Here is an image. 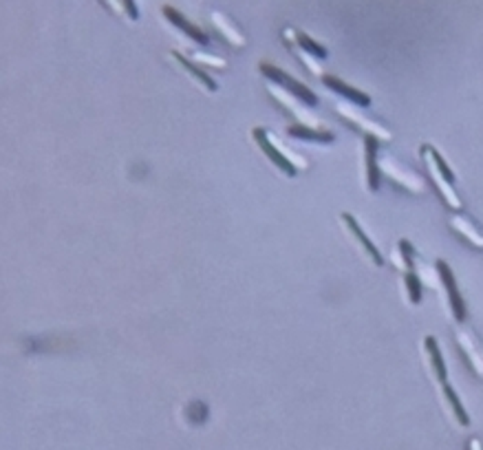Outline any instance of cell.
<instances>
[{
  "label": "cell",
  "instance_id": "cell-1",
  "mask_svg": "<svg viewBox=\"0 0 483 450\" xmlns=\"http://www.w3.org/2000/svg\"><path fill=\"white\" fill-rule=\"evenodd\" d=\"M261 73H263L267 80H272L274 84H278V86H282V88H287V91H290L292 95H296L298 102H305L307 106H316V104H318V97H316L314 91H309V88H307L305 84H300L298 80L290 78V76L285 73V71H280L278 66L263 62V64H261Z\"/></svg>",
  "mask_w": 483,
  "mask_h": 450
},
{
  "label": "cell",
  "instance_id": "cell-2",
  "mask_svg": "<svg viewBox=\"0 0 483 450\" xmlns=\"http://www.w3.org/2000/svg\"><path fill=\"white\" fill-rule=\"evenodd\" d=\"M437 272H439V278L446 287V292H448V300H451V307H453V314L459 322L466 320V302H463L461 294H459V287L455 283V274H453V269L448 267V263H443V261H437Z\"/></svg>",
  "mask_w": 483,
  "mask_h": 450
},
{
  "label": "cell",
  "instance_id": "cell-3",
  "mask_svg": "<svg viewBox=\"0 0 483 450\" xmlns=\"http://www.w3.org/2000/svg\"><path fill=\"white\" fill-rule=\"evenodd\" d=\"M378 150H380V141L373 135L364 137V164H366V184L371 192H378L382 186V170L378 166Z\"/></svg>",
  "mask_w": 483,
  "mask_h": 450
},
{
  "label": "cell",
  "instance_id": "cell-4",
  "mask_svg": "<svg viewBox=\"0 0 483 450\" xmlns=\"http://www.w3.org/2000/svg\"><path fill=\"white\" fill-rule=\"evenodd\" d=\"M252 135H254V139H256L258 146L263 148V153H265L267 157H270V161H272L274 166H278L287 177H296V174H298V168H296V166L292 164V161H290L287 157H285L276 146H274V143L270 141V137H267V133H265L263 129H254Z\"/></svg>",
  "mask_w": 483,
  "mask_h": 450
},
{
  "label": "cell",
  "instance_id": "cell-5",
  "mask_svg": "<svg viewBox=\"0 0 483 450\" xmlns=\"http://www.w3.org/2000/svg\"><path fill=\"white\" fill-rule=\"evenodd\" d=\"M342 223L347 225V230L353 234V237H355L357 241H360V245L366 249V254L371 256V261H373L375 265H378V267H382V265H384V259H382V254H380V249L371 243V239L364 234V230L360 227V223H357V221L351 217V214H347V212L342 214Z\"/></svg>",
  "mask_w": 483,
  "mask_h": 450
},
{
  "label": "cell",
  "instance_id": "cell-6",
  "mask_svg": "<svg viewBox=\"0 0 483 450\" xmlns=\"http://www.w3.org/2000/svg\"><path fill=\"white\" fill-rule=\"evenodd\" d=\"M322 82H325L327 88H331V91H335L338 95L347 97L349 102H353V104H357V106H371V97H369L366 93H362V91H357V88L345 84L342 80H338V78H333V76H325V78H322Z\"/></svg>",
  "mask_w": 483,
  "mask_h": 450
},
{
  "label": "cell",
  "instance_id": "cell-7",
  "mask_svg": "<svg viewBox=\"0 0 483 450\" xmlns=\"http://www.w3.org/2000/svg\"><path fill=\"white\" fill-rule=\"evenodd\" d=\"M164 16L168 18V20L174 25V27H179L181 29L186 35H190V38L194 40V42H199L201 47H208L210 45V38H208V33H203L199 27H194L192 23H188L186 18L179 13L177 9H172V7H164Z\"/></svg>",
  "mask_w": 483,
  "mask_h": 450
},
{
  "label": "cell",
  "instance_id": "cell-8",
  "mask_svg": "<svg viewBox=\"0 0 483 450\" xmlns=\"http://www.w3.org/2000/svg\"><path fill=\"white\" fill-rule=\"evenodd\" d=\"M424 345H426V351L428 355H431V365H433V371L437 375V380L441 384L448 382V371H446V365H443V357H441V351H439V345H437V340L433 336H428L424 340Z\"/></svg>",
  "mask_w": 483,
  "mask_h": 450
},
{
  "label": "cell",
  "instance_id": "cell-9",
  "mask_svg": "<svg viewBox=\"0 0 483 450\" xmlns=\"http://www.w3.org/2000/svg\"><path fill=\"white\" fill-rule=\"evenodd\" d=\"M292 137L305 139V141H320V143H331L333 135L331 133H322V131H311L309 126H290L287 131Z\"/></svg>",
  "mask_w": 483,
  "mask_h": 450
},
{
  "label": "cell",
  "instance_id": "cell-10",
  "mask_svg": "<svg viewBox=\"0 0 483 450\" xmlns=\"http://www.w3.org/2000/svg\"><path fill=\"white\" fill-rule=\"evenodd\" d=\"M443 395H446V400H448V404H451V408H453V413H455V420H457L461 426H468V424H470L468 413H466V408L461 406V402H459V395L455 393V389H453L448 382L443 384Z\"/></svg>",
  "mask_w": 483,
  "mask_h": 450
},
{
  "label": "cell",
  "instance_id": "cell-11",
  "mask_svg": "<svg viewBox=\"0 0 483 450\" xmlns=\"http://www.w3.org/2000/svg\"><path fill=\"white\" fill-rule=\"evenodd\" d=\"M172 56L179 60V64H181V66H186L188 71H190V73L196 78V80H199V82H203L208 88H210V91H217V84H214V80L205 73V71L201 69V66H196V64H192L190 60H186L184 56H181V53H172Z\"/></svg>",
  "mask_w": 483,
  "mask_h": 450
},
{
  "label": "cell",
  "instance_id": "cell-12",
  "mask_svg": "<svg viewBox=\"0 0 483 450\" xmlns=\"http://www.w3.org/2000/svg\"><path fill=\"white\" fill-rule=\"evenodd\" d=\"M404 285H406V292H408L410 302H413V304H419V302H422V280H419V276L413 272V269H408V272H406Z\"/></svg>",
  "mask_w": 483,
  "mask_h": 450
},
{
  "label": "cell",
  "instance_id": "cell-13",
  "mask_svg": "<svg viewBox=\"0 0 483 450\" xmlns=\"http://www.w3.org/2000/svg\"><path fill=\"white\" fill-rule=\"evenodd\" d=\"M453 230H457L459 234H463V237H466L472 245H477V247H481L483 249V237L479 232H475V227H470L466 221L463 219H459V217H455L453 219Z\"/></svg>",
  "mask_w": 483,
  "mask_h": 450
},
{
  "label": "cell",
  "instance_id": "cell-14",
  "mask_svg": "<svg viewBox=\"0 0 483 450\" xmlns=\"http://www.w3.org/2000/svg\"><path fill=\"white\" fill-rule=\"evenodd\" d=\"M296 38H298V45H300V49H305L307 53H311V56H316V58H327V49L322 47V45H318V42H314L309 35H305V33H296Z\"/></svg>",
  "mask_w": 483,
  "mask_h": 450
},
{
  "label": "cell",
  "instance_id": "cell-15",
  "mask_svg": "<svg viewBox=\"0 0 483 450\" xmlns=\"http://www.w3.org/2000/svg\"><path fill=\"white\" fill-rule=\"evenodd\" d=\"M459 345H461V349H463V351H466V355H468V360H470L472 369L477 371V375H479V377H483V360L475 353V349L470 347L468 338H466V336H459Z\"/></svg>",
  "mask_w": 483,
  "mask_h": 450
},
{
  "label": "cell",
  "instance_id": "cell-16",
  "mask_svg": "<svg viewBox=\"0 0 483 450\" xmlns=\"http://www.w3.org/2000/svg\"><path fill=\"white\" fill-rule=\"evenodd\" d=\"M400 251H402V261L406 265V269H413L415 267V249L413 245H410L408 241H400Z\"/></svg>",
  "mask_w": 483,
  "mask_h": 450
},
{
  "label": "cell",
  "instance_id": "cell-17",
  "mask_svg": "<svg viewBox=\"0 0 483 450\" xmlns=\"http://www.w3.org/2000/svg\"><path fill=\"white\" fill-rule=\"evenodd\" d=\"M124 5H126V9H129V16H131L133 20H135V18L139 16V11H137V7L133 5V0H124Z\"/></svg>",
  "mask_w": 483,
  "mask_h": 450
},
{
  "label": "cell",
  "instance_id": "cell-18",
  "mask_svg": "<svg viewBox=\"0 0 483 450\" xmlns=\"http://www.w3.org/2000/svg\"><path fill=\"white\" fill-rule=\"evenodd\" d=\"M468 450H483V448H481L479 439H470V442H468Z\"/></svg>",
  "mask_w": 483,
  "mask_h": 450
}]
</instances>
